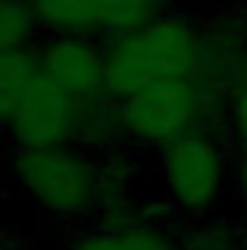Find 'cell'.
I'll return each mask as SVG.
<instances>
[{"instance_id": "cell-1", "label": "cell", "mask_w": 247, "mask_h": 250, "mask_svg": "<svg viewBox=\"0 0 247 250\" xmlns=\"http://www.w3.org/2000/svg\"><path fill=\"white\" fill-rule=\"evenodd\" d=\"M209 62L204 29L181 15H163L105 41V90L114 102H123L157 82L204 79Z\"/></svg>"}, {"instance_id": "cell-2", "label": "cell", "mask_w": 247, "mask_h": 250, "mask_svg": "<svg viewBox=\"0 0 247 250\" xmlns=\"http://www.w3.org/2000/svg\"><path fill=\"white\" fill-rule=\"evenodd\" d=\"M0 111L15 148L62 146L79 131V105L47 79L35 47L0 56Z\"/></svg>"}, {"instance_id": "cell-3", "label": "cell", "mask_w": 247, "mask_h": 250, "mask_svg": "<svg viewBox=\"0 0 247 250\" xmlns=\"http://www.w3.org/2000/svg\"><path fill=\"white\" fill-rule=\"evenodd\" d=\"M12 178L29 201L56 215H84L102 195V178L93 157L70 143L15 148Z\"/></svg>"}, {"instance_id": "cell-4", "label": "cell", "mask_w": 247, "mask_h": 250, "mask_svg": "<svg viewBox=\"0 0 247 250\" xmlns=\"http://www.w3.org/2000/svg\"><path fill=\"white\" fill-rule=\"evenodd\" d=\"M206 111V79H178L148 84L117 102V123L143 146H169L184 134L201 131Z\"/></svg>"}, {"instance_id": "cell-5", "label": "cell", "mask_w": 247, "mask_h": 250, "mask_svg": "<svg viewBox=\"0 0 247 250\" xmlns=\"http://www.w3.org/2000/svg\"><path fill=\"white\" fill-rule=\"evenodd\" d=\"M50 35L117 38L166 15L169 0H29Z\"/></svg>"}, {"instance_id": "cell-6", "label": "cell", "mask_w": 247, "mask_h": 250, "mask_svg": "<svg viewBox=\"0 0 247 250\" xmlns=\"http://www.w3.org/2000/svg\"><path fill=\"white\" fill-rule=\"evenodd\" d=\"M227 178L224 151L206 131H192L163 146V181L169 195L189 212H206Z\"/></svg>"}, {"instance_id": "cell-7", "label": "cell", "mask_w": 247, "mask_h": 250, "mask_svg": "<svg viewBox=\"0 0 247 250\" xmlns=\"http://www.w3.org/2000/svg\"><path fill=\"white\" fill-rule=\"evenodd\" d=\"M41 70L47 79L67 93L79 111L111 99L105 90V47L84 35H50L44 47H38Z\"/></svg>"}, {"instance_id": "cell-8", "label": "cell", "mask_w": 247, "mask_h": 250, "mask_svg": "<svg viewBox=\"0 0 247 250\" xmlns=\"http://www.w3.org/2000/svg\"><path fill=\"white\" fill-rule=\"evenodd\" d=\"M73 250H184V248H178L157 227L123 221V224L96 227V230L79 236Z\"/></svg>"}, {"instance_id": "cell-9", "label": "cell", "mask_w": 247, "mask_h": 250, "mask_svg": "<svg viewBox=\"0 0 247 250\" xmlns=\"http://www.w3.org/2000/svg\"><path fill=\"white\" fill-rule=\"evenodd\" d=\"M38 18L29 6V0H3V15H0V53L23 50L32 47Z\"/></svg>"}, {"instance_id": "cell-10", "label": "cell", "mask_w": 247, "mask_h": 250, "mask_svg": "<svg viewBox=\"0 0 247 250\" xmlns=\"http://www.w3.org/2000/svg\"><path fill=\"white\" fill-rule=\"evenodd\" d=\"M230 125L236 134V143L242 146V151L247 154V73H242V79L233 87V99H230Z\"/></svg>"}, {"instance_id": "cell-11", "label": "cell", "mask_w": 247, "mask_h": 250, "mask_svg": "<svg viewBox=\"0 0 247 250\" xmlns=\"http://www.w3.org/2000/svg\"><path fill=\"white\" fill-rule=\"evenodd\" d=\"M184 250H236L233 248V242L227 239V236H221V233H215V230H204V233H198L192 242H189V248Z\"/></svg>"}, {"instance_id": "cell-12", "label": "cell", "mask_w": 247, "mask_h": 250, "mask_svg": "<svg viewBox=\"0 0 247 250\" xmlns=\"http://www.w3.org/2000/svg\"><path fill=\"white\" fill-rule=\"evenodd\" d=\"M239 195H242V204L247 207V154L242 157V166H239Z\"/></svg>"}]
</instances>
